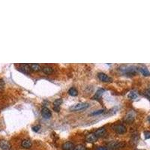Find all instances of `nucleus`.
I'll list each match as a JSON object with an SVG mask.
<instances>
[{
	"instance_id": "obj_1",
	"label": "nucleus",
	"mask_w": 150,
	"mask_h": 150,
	"mask_svg": "<svg viewBox=\"0 0 150 150\" xmlns=\"http://www.w3.org/2000/svg\"><path fill=\"white\" fill-rule=\"evenodd\" d=\"M89 107V104L88 103H78L70 107L71 111H80L87 109Z\"/></svg>"
},
{
	"instance_id": "obj_2",
	"label": "nucleus",
	"mask_w": 150,
	"mask_h": 150,
	"mask_svg": "<svg viewBox=\"0 0 150 150\" xmlns=\"http://www.w3.org/2000/svg\"><path fill=\"white\" fill-rule=\"evenodd\" d=\"M112 128H113V130L116 131L119 134H123L127 131L126 127L125 125H122V124H116V125L115 124L112 126Z\"/></svg>"
},
{
	"instance_id": "obj_3",
	"label": "nucleus",
	"mask_w": 150,
	"mask_h": 150,
	"mask_svg": "<svg viewBox=\"0 0 150 150\" xmlns=\"http://www.w3.org/2000/svg\"><path fill=\"white\" fill-rule=\"evenodd\" d=\"M121 71H122V73L127 74V75H134L136 74L137 69L134 67H125V68L122 67L121 68Z\"/></svg>"
},
{
	"instance_id": "obj_4",
	"label": "nucleus",
	"mask_w": 150,
	"mask_h": 150,
	"mask_svg": "<svg viewBox=\"0 0 150 150\" xmlns=\"http://www.w3.org/2000/svg\"><path fill=\"white\" fill-rule=\"evenodd\" d=\"M98 79L101 81V82H104V83H109L112 81V78L110 77L109 76H107L106 74L104 73H99L98 74Z\"/></svg>"
},
{
	"instance_id": "obj_5",
	"label": "nucleus",
	"mask_w": 150,
	"mask_h": 150,
	"mask_svg": "<svg viewBox=\"0 0 150 150\" xmlns=\"http://www.w3.org/2000/svg\"><path fill=\"white\" fill-rule=\"evenodd\" d=\"M0 148L3 150H9L11 149V144L6 140H0Z\"/></svg>"
},
{
	"instance_id": "obj_6",
	"label": "nucleus",
	"mask_w": 150,
	"mask_h": 150,
	"mask_svg": "<svg viewBox=\"0 0 150 150\" xmlns=\"http://www.w3.org/2000/svg\"><path fill=\"white\" fill-rule=\"evenodd\" d=\"M41 115H42V116H43L44 119H50V117H51V116H52L50 109H48L47 107H43L42 110H41Z\"/></svg>"
},
{
	"instance_id": "obj_7",
	"label": "nucleus",
	"mask_w": 150,
	"mask_h": 150,
	"mask_svg": "<svg viewBox=\"0 0 150 150\" xmlns=\"http://www.w3.org/2000/svg\"><path fill=\"white\" fill-rule=\"evenodd\" d=\"M134 119H135V113H134V112L133 110H131V111H130V112L126 115V116H125V121L126 122L131 123V122H134Z\"/></svg>"
},
{
	"instance_id": "obj_8",
	"label": "nucleus",
	"mask_w": 150,
	"mask_h": 150,
	"mask_svg": "<svg viewBox=\"0 0 150 150\" xmlns=\"http://www.w3.org/2000/svg\"><path fill=\"white\" fill-rule=\"evenodd\" d=\"M98 140V137H96V135L95 134V133H91L89 134L86 137V140L88 143H95Z\"/></svg>"
},
{
	"instance_id": "obj_9",
	"label": "nucleus",
	"mask_w": 150,
	"mask_h": 150,
	"mask_svg": "<svg viewBox=\"0 0 150 150\" xmlns=\"http://www.w3.org/2000/svg\"><path fill=\"white\" fill-rule=\"evenodd\" d=\"M30 70H31V68H30L29 65H27V64H23L19 68V71H22L24 74H29Z\"/></svg>"
},
{
	"instance_id": "obj_10",
	"label": "nucleus",
	"mask_w": 150,
	"mask_h": 150,
	"mask_svg": "<svg viewBox=\"0 0 150 150\" xmlns=\"http://www.w3.org/2000/svg\"><path fill=\"white\" fill-rule=\"evenodd\" d=\"M62 99H61V98H58V99H56V101H54V102H53V105H54L53 110L56 111V112H57V113L59 112L60 105H62Z\"/></svg>"
},
{
	"instance_id": "obj_11",
	"label": "nucleus",
	"mask_w": 150,
	"mask_h": 150,
	"mask_svg": "<svg viewBox=\"0 0 150 150\" xmlns=\"http://www.w3.org/2000/svg\"><path fill=\"white\" fill-rule=\"evenodd\" d=\"M74 145L71 142H65L62 145V149L63 150H74Z\"/></svg>"
},
{
	"instance_id": "obj_12",
	"label": "nucleus",
	"mask_w": 150,
	"mask_h": 150,
	"mask_svg": "<svg viewBox=\"0 0 150 150\" xmlns=\"http://www.w3.org/2000/svg\"><path fill=\"white\" fill-rule=\"evenodd\" d=\"M94 133H95V134L96 135V137L98 138L104 136V134H106V128H98L97 131H95Z\"/></svg>"
},
{
	"instance_id": "obj_13",
	"label": "nucleus",
	"mask_w": 150,
	"mask_h": 150,
	"mask_svg": "<svg viewBox=\"0 0 150 150\" xmlns=\"http://www.w3.org/2000/svg\"><path fill=\"white\" fill-rule=\"evenodd\" d=\"M21 146L24 149H29L30 147L32 146V141L29 139H25V140L22 141Z\"/></svg>"
},
{
	"instance_id": "obj_14",
	"label": "nucleus",
	"mask_w": 150,
	"mask_h": 150,
	"mask_svg": "<svg viewBox=\"0 0 150 150\" xmlns=\"http://www.w3.org/2000/svg\"><path fill=\"white\" fill-rule=\"evenodd\" d=\"M104 92H105V90L104 89H99L96 92V93L95 94V95L92 97V99H94V100H98V99L101 98V96L103 95V94H104Z\"/></svg>"
},
{
	"instance_id": "obj_15",
	"label": "nucleus",
	"mask_w": 150,
	"mask_h": 150,
	"mask_svg": "<svg viewBox=\"0 0 150 150\" xmlns=\"http://www.w3.org/2000/svg\"><path fill=\"white\" fill-rule=\"evenodd\" d=\"M42 71L46 74H51L53 72V69L50 66H44L42 68Z\"/></svg>"
},
{
	"instance_id": "obj_16",
	"label": "nucleus",
	"mask_w": 150,
	"mask_h": 150,
	"mask_svg": "<svg viewBox=\"0 0 150 150\" xmlns=\"http://www.w3.org/2000/svg\"><path fill=\"white\" fill-rule=\"evenodd\" d=\"M29 66H30L31 70L34 71H41V69L40 65H38V64L33 63V64H31V65H29Z\"/></svg>"
},
{
	"instance_id": "obj_17",
	"label": "nucleus",
	"mask_w": 150,
	"mask_h": 150,
	"mask_svg": "<svg viewBox=\"0 0 150 150\" xmlns=\"http://www.w3.org/2000/svg\"><path fill=\"white\" fill-rule=\"evenodd\" d=\"M140 71L141 72V74L143 75V76H145V77H148V76H149L150 75V71L146 68H145V67H142V68H140Z\"/></svg>"
},
{
	"instance_id": "obj_18",
	"label": "nucleus",
	"mask_w": 150,
	"mask_h": 150,
	"mask_svg": "<svg viewBox=\"0 0 150 150\" xmlns=\"http://www.w3.org/2000/svg\"><path fill=\"white\" fill-rule=\"evenodd\" d=\"M137 93L136 92H134V91H131L130 92V93L128 95V98L131 99V100H134V99H136L137 98Z\"/></svg>"
},
{
	"instance_id": "obj_19",
	"label": "nucleus",
	"mask_w": 150,
	"mask_h": 150,
	"mask_svg": "<svg viewBox=\"0 0 150 150\" xmlns=\"http://www.w3.org/2000/svg\"><path fill=\"white\" fill-rule=\"evenodd\" d=\"M68 94L71 96H77L78 95V91L75 88L72 87L70 89L68 90Z\"/></svg>"
},
{
	"instance_id": "obj_20",
	"label": "nucleus",
	"mask_w": 150,
	"mask_h": 150,
	"mask_svg": "<svg viewBox=\"0 0 150 150\" xmlns=\"http://www.w3.org/2000/svg\"><path fill=\"white\" fill-rule=\"evenodd\" d=\"M104 110H103V109H101V110H95V111H94V112L91 113V115H92V116L99 115V114L103 113H104Z\"/></svg>"
},
{
	"instance_id": "obj_21",
	"label": "nucleus",
	"mask_w": 150,
	"mask_h": 150,
	"mask_svg": "<svg viewBox=\"0 0 150 150\" xmlns=\"http://www.w3.org/2000/svg\"><path fill=\"white\" fill-rule=\"evenodd\" d=\"M74 150H86V147L83 146V145H77V146H75L74 149Z\"/></svg>"
},
{
	"instance_id": "obj_22",
	"label": "nucleus",
	"mask_w": 150,
	"mask_h": 150,
	"mask_svg": "<svg viewBox=\"0 0 150 150\" xmlns=\"http://www.w3.org/2000/svg\"><path fill=\"white\" fill-rule=\"evenodd\" d=\"M41 129V125H35V126H33L32 127V130L33 131H35V132H38V131H39Z\"/></svg>"
},
{
	"instance_id": "obj_23",
	"label": "nucleus",
	"mask_w": 150,
	"mask_h": 150,
	"mask_svg": "<svg viewBox=\"0 0 150 150\" xmlns=\"http://www.w3.org/2000/svg\"><path fill=\"white\" fill-rule=\"evenodd\" d=\"M144 95H145V96L146 98H148L149 99H150V89H148L146 90L145 92H144Z\"/></svg>"
},
{
	"instance_id": "obj_24",
	"label": "nucleus",
	"mask_w": 150,
	"mask_h": 150,
	"mask_svg": "<svg viewBox=\"0 0 150 150\" xmlns=\"http://www.w3.org/2000/svg\"><path fill=\"white\" fill-rule=\"evenodd\" d=\"M144 135H145V138H146V139H149L150 138L149 131H146L144 132Z\"/></svg>"
},
{
	"instance_id": "obj_25",
	"label": "nucleus",
	"mask_w": 150,
	"mask_h": 150,
	"mask_svg": "<svg viewBox=\"0 0 150 150\" xmlns=\"http://www.w3.org/2000/svg\"><path fill=\"white\" fill-rule=\"evenodd\" d=\"M96 150H108V149H107V147H104V146H99V147H98V148H97V149Z\"/></svg>"
},
{
	"instance_id": "obj_26",
	"label": "nucleus",
	"mask_w": 150,
	"mask_h": 150,
	"mask_svg": "<svg viewBox=\"0 0 150 150\" xmlns=\"http://www.w3.org/2000/svg\"><path fill=\"white\" fill-rule=\"evenodd\" d=\"M148 120H149V122H150V116H149V118H148Z\"/></svg>"
},
{
	"instance_id": "obj_27",
	"label": "nucleus",
	"mask_w": 150,
	"mask_h": 150,
	"mask_svg": "<svg viewBox=\"0 0 150 150\" xmlns=\"http://www.w3.org/2000/svg\"><path fill=\"white\" fill-rule=\"evenodd\" d=\"M137 150H141V149H137Z\"/></svg>"
}]
</instances>
